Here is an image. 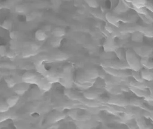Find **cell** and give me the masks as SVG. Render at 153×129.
Returning a JSON list of instances; mask_svg holds the SVG:
<instances>
[{"label": "cell", "mask_w": 153, "mask_h": 129, "mask_svg": "<svg viewBox=\"0 0 153 129\" xmlns=\"http://www.w3.org/2000/svg\"><path fill=\"white\" fill-rule=\"evenodd\" d=\"M61 40V38L53 37L50 41L51 45L54 48H57L60 45Z\"/></svg>", "instance_id": "obj_27"}, {"label": "cell", "mask_w": 153, "mask_h": 129, "mask_svg": "<svg viewBox=\"0 0 153 129\" xmlns=\"http://www.w3.org/2000/svg\"><path fill=\"white\" fill-rule=\"evenodd\" d=\"M86 2L89 5L92 7H96L97 6V3L96 0H86Z\"/></svg>", "instance_id": "obj_39"}, {"label": "cell", "mask_w": 153, "mask_h": 129, "mask_svg": "<svg viewBox=\"0 0 153 129\" xmlns=\"http://www.w3.org/2000/svg\"><path fill=\"white\" fill-rule=\"evenodd\" d=\"M59 82L66 89H70L72 87L73 79L72 76V68L70 65L64 67L62 76L59 77Z\"/></svg>", "instance_id": "obj_2"}, {"label": "cell", "mask_w": 153, "mask_h": 129, "mask_svg": "<svg viewBox=\"0 0 153 129\" xmlns=\"http://www.w3.org/2000/svg\"><path fill=\"white\" fill-rule=\"evenodd\" d=\"M7 50L5 46L0 45V56L5 57L7 53Z\"/></svg>", "instance_id": "obj_34"}, {"label": "cell", "mask_w": 153, "mask_h": 129, "mask_svg": "<svg viewBox=\"0 0 153 129\" xmlns=\"http://www.w3.org/2000/svg\"><path fill=\"white\" fill-rule=\"evenodd\" d=\"M133 50L137 56H139L141 58L149 59L152 52V49L149 46H136L133 47Z\"/></svg>", "instance_id": "obj_5"}, {"label": "cell", "mask_w": 153, "mask_h": 129, "mask_svg": "<svg viewBox=\"0 0 153 129\" xmlns=\"http://www.w3.org/2000/svg\"><path fill=\"white\" fill-rule=\"evenodd\" d=\"M36 16L33 14H29L28 16H27V20L28 22H31L33 21L35 19Z\"/></svg>", "instance_id": "obj_40"}, {"label": "cell", "mask_w": 153, "mask_h": 129, "mask_svg": "<svg viewBox=\"0 0 153 129\" xmlns=\"http://www.w3.org/2000/svg\"><path fill=\"white\" fill-rule=\"evenodd\" d=\"M22 83L17 84L14 86L13 89L14 92L16 93L17 95L19 96H22L25 93H26L28 89L29 88L28 84L23 82Z\"/></svg>", "instance_id": "obj_12"}, {"label": "cell", "mask_w": 153, "mask_h": 129, "mask_svg": "<svg viewBox=\"0 0 153 129\" xmlns=\"http://www.w3.org/2000/svg\"><path fill=\"white\" fill-rule=\"evenodd\" d=\"M141 77L145 81H153V73L152 70H147V69H141L140 71Z\"/></svg>", "instance_id": "obj_15"}, {"label": "cell", "mask_w": 153, "mask_h": 129, "mask_svg": "<svg viewBox=\"0 0 153 129\" xmlns=\"http://www.w3.org/2000/svg\"><path fill=\"white\" fill-rule=\"evenodd\" d=\"M102 59H104L103 60H111L113 59H114V56H113L112 52H105V53L101 55Z\"/></svg>", "instance_id": "obj_32"}, {"label": "cell", "mask_w": 153, "mask_h": 129, "mask_svg": "<svg viewBox=\"0 0 153 129\" xmlns=\"http://www.w3.org/2000/svg\"><path fill=\"white\" fill-rule=\"evenodd\" d=\"M19 47V44L17 40H13L11 39L10 42V47L12 50H15L18 49Z\"/></svg>", "instance_id": "obj_31"}, {"label": "cell", "mask_w": 153, "mask_h": 129, "mask_svg": "<svg viewBox=\"0 0 153 129\" xmlns=\"http://www.w3.org/2000/svg\"><path fill=\"white\" fill-rule=\"evenodd\" d=\"M131 39L133 42L141 43L143 41V35L138 31H135L132 33Z\"/></svg>", "instance_id": "obj_25"}, {"label": "cell", "mask_w": 153, "mask_h": 129, "mask_svg": "<svg viewBox=\"0 0 153 129\" xmlns=\"http://www.w3.org/2000/svg\"><path fill=\"white\" fill-rule=\"evenodd\" d=\"M40 78L34 73L26 72L22 76V81L23 82L26 84H37Z\"/></svg>", "instance_id": "obj_9"}, {"label": "cell", "mask_w": 153, "mask_h": 129, "mask_svg": "<svg viewBox=\"0 0 153 129\" xmlns=\"http://www.w3.org/2000/svg\"><path fill=\"white\" fill-rule=\"evenodd\" d=\"M126 61L129 69L131 70L140 71L142 69L140 60L132 49H128L126 51Z\"/></svg>", "instance_id": "obj_1"}, {"label": "cell", "mask_w": 153, "mask_h": 129, "mask_svg": "<svg viewBox=\"0 0 153 129\" xmlns=\"http://www.w3.org/2000/svg\"><path fill=\"white\" fill-rule=\"evenodd\" d=\"M103 92V89L93 88L88 89L84 92L83 96L88 100H96L99 97L100 94Z\"/></svg>", "instance_id": "obj_8"}, {"label": "cell", "mask_w": 153, "mask_h": 129, "mask_svg": "<svg viewBox=\"0 0 153 129\" xmlns=\"http://www.w3.org/2000/svg\"><path fill=\"white\" fill-rule=\"evenodd\" d=\"M100 66L102 68H108L114 70H127L129 69L126 62H122L120 60L114 59L103 60L100 63Z\"/></svg>", "instance_id": "obj_3"}, {"label": "cell", "mask_w": 153, "mask_h": 129, "mask_svg": "<svg viewBox=\"0 0 153 129\" xmlns=\"http://www.w3.org/2000/svg\"><path fill=\"white\" fill-rule=\"evenodd\" d=\"M105 18L108 22V23L110 24L117 28H118L120 26V24H119L120 20L118 18L115 16L114 14L108 13L105 16Z\"/></svg>", "instance_id": "obj_16"}, {"label": "cell", "mask_w": 153, "mask_h": 129, "mask_svg": "<svg viewBox=\"0 0 153 129\" xmlns=\"http://www.w3.org/2000/svg\"><path fill=\"white\" fill-rule=\"evenodd\" d=\"M16 12L19 13H24L26 12V8L25 7L19 6L16 8Z\"/></svg>", "instance_id": "obj_38"}, {"label": "cell", "mask_w": 153, "mask_h": 129, "mask_svg": "<svg viewBox=\"0 0 153 129\" xmlns=\"http://www.w3.org/2000/svg\"><path fill=\"white\" fill-rule=\"evenodd\" d=\"M6 56L9 59L14 60L16 57V54L14 50H12V51H8V52L7 51Z\"/></svg>", "instance_id": "obj_35"}, {"label": "cell", "mask_w": 153, "mask_h": 129, "mask_svg": "<svg viewBox=\"0 0 153 129\" xmlns=\"http://www.w3.org/2000/svg\"><path fill=\"white\" fill-rule=\"evenodd\" d=\"M9 37L13 40H18L19 37V33L17 31H11L9 34Z\"/></svg>", "instance_id": "obj_36"}, {"label": "cell", "mask_w": 153, "mask_h": 129, "mask_svg": "<svg viewBox=\"0 0 153 129\" xmlns=\"http://www.w3.org/2000/svg\"><path fill=\"white\" fill-rule=\"evenodd\" d=\"M116 56L120 61L126 62V52L124 50L121 48H118L114 51Z\"/></svg>", "instance_id": "obj_23"}, {"label": "cell", "mask_w": 153, "mask_h": 129, "mask_svg": "<svg viewBox=\"0 0 153 129\" xmlns=\"http://www.w3.org/2000/svg\"><path fill=\"white\" fill-rule=\"evenodd\" d=\"M103 70L108 75L117 77V78L126 79L131 77V73L127 71V70H114L108 68H103Z\"/></svg>", "instance_id": "obj_4"}, {"label": "cell", "mask_w": 153, "mask_h": 129, "mask_svg": "<svg viewBox=\"0 0 153 129\" xmlns=\"http://www.w3.org/2000/svg\"><path fill=\"white\" fill-rule=\"evenodd\" d=\"M107 102L111 105L122 108H126L128 105H129V101L121 96L120 95H112V97L108 99Z\"/></svg>", "instance_id": "obj_6"}, {"label": "cell", "mask_w": 153, "mask_h": 129, "mask_svg": "<svg viewBox=\"0 0 153 129\" xmlns=\"http://www.w3.org/2000/svg\"><path fill=\"white\" fill-rule=\"evenodd\" d=\"M94 81L89 78L84 72L78 74L76 78L77 85L82 87H89L90 85L93 86V83L94 82Z\"/></svg>", "instance_id": "obj_7"}, {"label": "cell", "mask_w": 153, "mask_h": 129, "mask_svg": "<svg viewBox=\"0 0 153 129\" xmlns=\"http://www.w3.org/2000/svg\"><path fill=\"white\" fill-rule=\"evenodd\" d=\"M30 49L33 51H37L40 48V46L36 43H32L30 45Z\"/></svg>", "instance_id": "obj_37"}, {"label": "cell", "mask_w": 153, "mask_h": 129, "mask_svg": "<svg viewBox=\"0 0 153 129\" xmlns=\"http://www.w3.org/2000/svg\"><path fill=\"white\" fill-rule=\"evenodd\" d=\"M9 108L6 103H0V113H3L9 110Z\"/></svg>", "instance_id": "obj_33"}, {"label": "cell", "mask_w": 153, "mask_h": 129, "mask_svg": "<svg viewBox=\"0 0 153 129\" xmlns=\"http://www.w3.org/2000/svg\"><path fill=\"white\" fill-rule=\"evenodd\" d=\"M104 89L112 95H119L123 93L120 85H106Z\"/></svg>", "instance_id": "obj_13"}, {"label": "cell", "mask_w": 153, "mask_h": 129, "mask_svg": "<svg viewBox=\"0 0 153 129\" xmlns=\"http://www.w3.org/2000/svg\"><path fill=\"white\" fill-rule=\"evenodd\" d=\"M84 72L89 78L93 81H95L99 77V71L95 68H88Z\"/></svg>", "instance_id": "obj_18"}, {"label": "cell", "mask_w": 153, "mask_h": 129, "mask_svg": "<svg viewBox=\"0 0 153 129\" xmlns=\"http://www.w3.org/2000/svg\"><path fill=\"white\" fill-rule=\"evenodd\" d=\"M5 82L7 87L10 88H13L17 84L16 80L12 77H7L6 78Z\"/></svg>", "instance_id": "obj_28"}, {"label": "cell", "mask_w": 153, "mask_h": 129, "mask_svg": "<svg viewBox=\"0 0 153 129\" xmlns=\"http://www.w3.org/2000/svg\"><path fill=\"white\" fill-rule=\"evenodd\" d=\"M131 77L133 78L135 81H137L138 82H145V81L143 80L141 77L140 71L131 70Z\"/></svg>", "instance_id": "obj_26"}, {"label": "cell", "mask_w": 153, "mask_h": 129, "mask_svg": "<svg viewBox=\"0 0 153 129\" xmlns=\"http://www.w3.org/2000/svg\"><path fill=\"white\" fill-rule=\"evenodd\" d=\"M136 31L140 32L143 35L149 38L153 37V29L150 27H143L141 26L136 27Z\"/></svg>", "instance_id": "obj_14"}, {"label": "cell", "mask_w": 153, "mask_h": 129, "mask_svg": "<svg viewBox=\"0 0 153 129\" xmlns=\"http://www.w3.org/2000/svg\"><path fill=\"white\" fill-rule=\"evenodd\" d=\"M39 89L42 93L49 91L52 87V84L48 82L45 78H40L37 84Z\"/></svg>", "instance_id": "obj_11"}, {"label": "cell", "mask_w": 153, "mask_h": 129, "mask_svg": "<svg viewBox=\"0 0 153 129\" xmlns=\"http://www.w3.org/2000/svg\"><path fill=\"white\" fill-rule=\"evenodd\" d=\"M52 34L53 37L62 38L65 34V31L62 28H55L52 31Z\"/></svg>", "instance_id": "obj_24"}, {"label": "cell", "mask_w": 153, "mask_h": 129, "mask_svg": "<svg viewBox=\"0 0 153 129\" xmlns=\"http://www.w3.org/2000/svg\"><path fill=\"white\" fill-rule=\"evenodd\" d=\"M48 36L46 34V32L44 30L39 29L35 33V38L36 40L39 42H43L46 40Z\"/></svg>", "instance_id": "obj_19"}, {"label": "cell", "mask_w": 153, "mask_h": 129, "mask_svg": "<svg viewBox=\"0 0 153 129\" xmlns=\"http://www.w3.org/2000/svg\"><path fill=\"white\" fill-rule=\"evenodd\" d=\"M104 49L105 52H114L115 50L118 48L117 44L114 41V38L110 35L107 37V39L105 42L104 44Z\"/></svg>", "instance_id": "obj_10"}, {"label": "cell", "mask_w": 153, "mask_h": 129, "mask_svg": "<svg viewBox=\"0 0 153 129\" xmlns=\"http://www.w3.org/2000/svg\"><path fill=\"white\" fill-rule=\"evenodd\" d=\"M19 99V96L18 95H13L7 99L6 103L7 104L9 108H13L16 105Z\"/></svg>", "instance_id": "obj_20"}, {"label": "cell", "mask_w": 153, "mask_h": 129, "mask_svg": "<svg viewBox=\"0 0 153 129\" xmlns=\"http://www.w3.org/2000/svg\"><path fill=\"white\" fill-rule=\"evenodd\" d=\"M44 74H45V79L51 84L53 82H59L60 76L55 72H45Z\"/></svg>", "instance_id": "obj_17"}, {"label": "cell", "mask_w": 153, "mask_h": 129, "mask_svg": "<svg viewBox=\"0 0 153 129\" xmlns=\"http://www.w3.org/2000/svg\"><path fill=\"white\" fill-rule=\"evenodd\" d=\"M126 7L125 4H123L122 2H121L117 5V6L116 7L115 11V12L117 13H123L126 12Z\"/></svg>", "instance_id": "obj_30"}, {"label": "cell", "mask_w": 153, "mask_h": 129, "mask_svg": "<svg viewBox=\"0 0 153 129\" xmlns=\"http://www.w3.org/2000/svg\"><path fill=\"white\" fill-rule=\"evenodd\" d=\"M136 119V124L138 128L140 129H146L147 128V125H146L144 120V117H143L142 115L136 116L135 117Z\"/></svg>", "instance_id": "obj_22"}, {"label": "cell", "mask_w": 153, "mask_h": 129, "mask_svg": "<svg viewBox=\"0 0 153 129\" xmlns=\"http://www.w3.org/2000/svg\"><path fill=\"white\" fill-rule=\"evenodd\" d=\"M1 27L5 30L11 31L12 28V23L10 21L6 20L2 23Z\"/></svg>", "instance_id": "obj_29"}, {"label": "cell", "mask_w": 153, "mask_h": 129, "mask_svg": "<svg viewBox=\"0 0 153 129\" xmlns=\"http://www.w3.org/2000/svg\"><path fill=\"white\" fill-rule=\"evenodd\" d=\"M148 58H141L140 60V64L142 67L147 70H152L153 68V63L150 62Z\"/></svg>", "instance_id": "obj_21"}]
</instances>
